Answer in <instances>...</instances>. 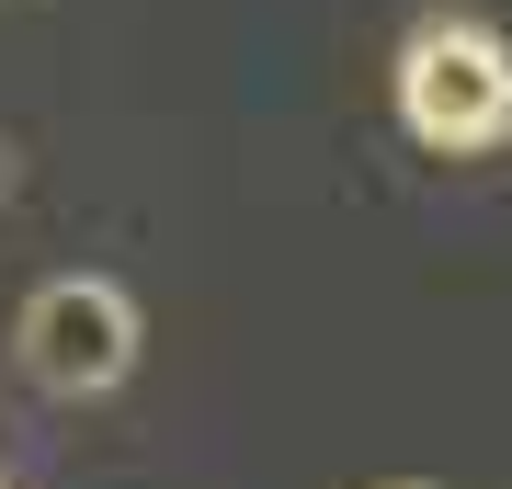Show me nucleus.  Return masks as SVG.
<instances>
[{
    "label": "nucleus",
    "instance_id": "nucleus-2",
    "mask_svg": "<svg viewBox=\"0 0 512 489\" xmlns=\"http://www.w3.org/2000/svg\"><path fill=\"white\" fill-rule=\"evenodd\" d=\"M23 364H35V387H57V399H92V387H114L137 364V308L103 285V273H57V285L23 296Z\"/></svg>",
    "mask_w": 512,
    "mask_h": 489
},
{
    "label": "nucleus",
    "instance_id": "nucleus-4",
    "mask_svg": "<svg viewBox=\"0 0 512 489\" xmlns=\"http://www.w3.org/2000/svg\"><path fill=\"white\" fill-rule=\"evenodd\" d=\"M0 182H12V171H0Z\"/></svg>",
    "mask_w": 512,
    "mask_h": 489
},
{
    "label": "nucleus",
    "instance_id": "nucleus-3",
    "mask_svg": "<svg viewBox=\"0 0 512 489\" xmlns=\"http://www.w3.org/2000/svg\"><path fill=\"white\" fill-rule=\"evenodd\" d=\"M399 489H421V478H399Z\"/></svg>",
    "mask_w": 512,
    "mask_h": 489
},
{
    "label": "nucleus",
    "instance_id": "nucleus-1",
    "mask_svg": "<svg viewBox=\"0 0 512 489\" xmlns=\"http://www.w3.org/2000/svg\"><path fill=\"white\" fill-rule=\"evenodd\" d=\"M399 114L421 148H501L512 137V46L467 12L410 23L399 46Z\"/></svg>",
    "mask_w": 512,
    "mask_h": 489
}]
</instances>
